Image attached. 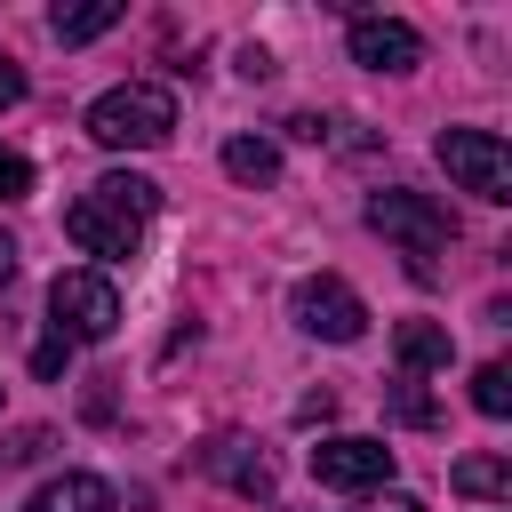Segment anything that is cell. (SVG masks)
<instances>
[{"mask_svg":"<svg viewBox=\"0 0 512 512\" xmlns=\"http://www.w3.org/2000/svg\"><path fill=\"white\" fill-rule=\"evenodd\" d=\"M152 208H160V184H152V176H136V168H112V176H96V184L64 208V240H72L80 256L120 264V256H136V240H144Z\"/></svg>","mask_w":512,"mask_h":512,"instance_id":"obj_1","label":"cell"},{"mask_svg":"<svg viewBox=\"0 0 512 512\" xmlns=\"http://www.w3.org/2000/svg\"><path fill=\"white\" fill-rule=\"evenodd\" d=\"M88 136L104 152H152V144L176 136V96L160 80H120V88H104L88 104Z\"/></svg>","mask_w":512,"mask_h":512,"instance_id":"obj_2","label":"cell"},{"mask_svg":"<svg viewBox=\"0 0 512 512\" xmlns=\"http://www.w3.org/2000/svg\"><path fill=\"white\" fill-rule=\"evenodd\" d=\"M368 232H384V240L408 256V272L424 280V272H432V256L456 240V216H448L432 192H408V184H392V192H368Z\"/></svg>","mask_w":512,"mask_h":512,"instance_id":"obj_3","label":"cell"},{"mask_svg":"<svg viewBox=\"0 0 512 512\" xmlns=\"http://www.w3.org/2000/svg\"><path fill=\"white\" fill-rule=\"evenodd\" d=\"M120 328V288L104 272H56L48 280V336L64 344H104Z\"/></svg>","mask_w":512,"mask_h":512,"instance_id":"obj_4","label":"cell"},{"mask_svg":"<svg viewBox=\"0 0 512 512\" xmlns=\"http://www.w3.org/2000/svg\"><path fill=\"white\" fill-rule=\"evenodd\" d=\"M440 168L480 200H512V152L496 128H440Z\"/></svg>","mask_w":512,"mask_h":512,"instance_id":"obj_5","label":"cell"},{"mask_svg":"<svg viewBox=\"0 0 512 512\" xmlns=\"http://www.w3.org/2000/svg\"><path fill=\"white\" fill-rule=\"evenodd\" d=\"M288 312H296V328H304V336H328V344H360V328H368V304H360V288H352V280H336V272H312V280H296Z\"/></svg>","mask_w":512,"mask_h":512,"instance_id":"obj_6","label":"cell"},{"mask_svg":"<svg viewBox=\"0 0 512 512\" xmlns=\"http://www.w3.org/2000/svg\"><path fill=\"white\" fill-rule=\"evenodd\" d=\"M192 464H200L208 480H224L232 496H256V504H264V496L280 488V472H272V456H264V448H256L248 432H208V440L192 448Z\"/></svg>","mask_w":512,"mask_h":512,"instance_id":"obj_7","label":"cell"},{"mask_svg":"<svg viewBox=\"0 0 512 512\" xmlns=\"http://www.w3.org/2000/svg\"><path fill=\"white\" fill-rule=\"evenodd\" d=\"M312 480H320V488H344V496L384 488V480H392V448L368 440V432H336V440L312 448Z\"/></svg>","mask_w":512,"mask_h":512,"instance_id":"obj_8","label":"cell"},{"mask_svg":"<svg viewBox=\"0 0 512 512\" xmlns=\"http://www.w3.org/2000/svg\"><path fill=\"white\" fill-rule=\"evenodd\" d=\"M344 48H352V64H368V72H416V64H424L416 24H400V16H352V24H344Z\"/></svg>","mask_w":512,"mask_h":512,"instance_id":"obj_9","label":"cell"},{"mask_svg":"<svg viewBox=\"0 0 512 512\" xmlns=\"http://www.w3.org/2000/svg\"><path fill=\"white\" fill-rule=\"evenodd\" d=\"M24 512H112V488L96 472H56L24 496Z\"/></svg>","mask_w":512,"mask_h":512,"instance_id":"obj_10","label":"cell"},{"mask_svg":"<svg viewBox=\"0 0 512 512\" xmlns=\"http://www.w3.org/2000/svg\"><path fill=\"white\" fill-rule=\"evenodd\" d=\"M448 368V328L440 320H400V376H432Z\"/></svg>","mask_w":512,"mask_h":512,"instance_id":"obj_11","label":"cell"},{"mask_svg":"<svg viewBox=\"0 0 512 512\" xmlns=\"http://www.w3.org/2000/svg\"><path fill=\"white\" fill-rule=\"evenodd\" d=\"M224 176L232 184H272L280 176V144L272 136H232L224 144Z\"/></svg>","mask_w":512,"mask_h":512,"instance_id":"obj_12","label":"cell"},{"mask_svg":"<svg viewBox=\"0 0 512 512\" xmlns=\"http://www.w3.org/2000/svg\"><path fill=\"white\" fill-rule=\"evenodd\" d=\"M112 24H120V0H88V8H56V16H48V32H56L64 48H80V40L112 32Z\"/></svg>","mask_w":512,"mask_h":512,"instance_id":"obj_13","label":"cell"},{"mask_svg":"<svg viewBox=\"0 0 512 512\" xmlns=\"http://www.w3.org/2000/svg\"><path fill=\"white\" fill-rule=\"evenodd\" d=\"M456 488L464 496H512V464L504 456H464L456 464Z\"/></svg>","mask_w":512,"mask_h":512,"instance_id":"obj_14","label":"cell"},{"mask_svg":"<svg viewBox=\"0 0 512 512\" xmlns=\"http://www.w3.org/2000/svg\"><path fill=\"white\" fill-rule=\"evenodd\" d=\"M472 408H480V416H512V368H504V360L472 368Z\"/></svg>","mask_w":512,"mask_h":512,"instance_id":"obj_15","label":"cell"},{"mask_svg":"<svg viewBox=\"0 0 512 512\" xmlns=\"http://www.w3.org/2000/svg\"><path fill=\"white\" fill-rule=\"evenodd\" d=\"M384 408H392L400 424H416V432H424V424H440V408H432V392H424L416 376H400V384L384 392Z\"/></svg>","mask_w":512,"mask_h":512,"instance_id":"obj_16","label":"cell"},{"mask_svg":"<svg viewBox=\"0 0 512 512\" xmlns=\"http://www.w3.org/2000/svg\"><path fill=\"white\" fill-rule=\"evenodd\" d=\"M24 192H32V160L16 144H0V200H24Z\"/></svg>","mask_w":512,"mask_h":512,"instance_id":"obj_17","label":"cell"},{"mask_svg":"<svg viewBox=\"0 0 512 512\" xmlns=\"http://www.w3.org/2000/svg\"><path fill=\"white\" fill-rule=\"evenodd\" d=\"M40 448H48V432H40V424H24V432H8V440H0V464H32Z\"/></svg>","mask_w":512,"mask_h":512,"instance_id":"obj_18","label":"cell"},{"mask_svg":"<svg viewBox=\"0 0 512 512\" xmlns=\"http://www.w3.org/2000/svg\"><path fill=\"white\" fill-rule=\"evenodd\" d=\"M16 104H24V64L0 48V112H16Z\"/></svg>","mask_w":512,"mask_h":512,"instance_id":"obj_19","label":"cell"},{"mask_svg":"<svg viewBox=\"0 0 512 512\" xmlns=\"http://www.w3.org/2000/svg\"><path fill=\"white\" fill-rule=\"evenodd\" d=\"M64 360H72V344H64V336H40V352H32V368H40V376H64Z\"/></svg>","mask_w":512,"mask_h":512,"instance_id":"obj_20","label":"cell"},{"mask_svg":"<svg viewBox=\"0 0 512 512\" xmlns=\"http://www.w3.org/2000/svg\"><path fill=\"white\" fill-rule=\"evenodd\" d=\"M8 280H16V240L0 232V288H8Z\"/></svg>","mask_w":512,"mask_h":512,"instance_id":"obj_21","label":"cell"},{"mask_svg":"<svg viewBox=\"0 0 512 512\" xmlns=\"http://www.w3.org/2000/svg\"><path fill=\"white\" fill-rule=\"evenodd\" d=\"M376 512H424V504H416V496H384Z\"/></svg>","mask_w":512,"mask_h":512,"instance_id":"obj_22","label":"cell"}]
</instances>
